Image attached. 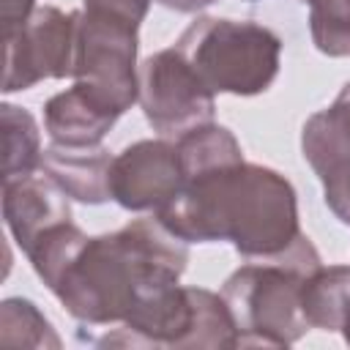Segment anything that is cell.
<instances>
[{"label": "cell", "instance_id": "cell-1", "mask_svg": "<svg viewBox=\"0 0 350 350\" xmlns=\"http://www.w3.org/2000/svg\"><path fill=\"white\" fill-rule=\"evenodd\" d=\"M153 216L186 243L230 241L246 260L276 257L301 235L293 183L249 161L186 180Z\"/></svg>", "mask_w": 350, "mask_h": 350}, {"label": "cell", "instance_id": "cell-2", "mask_svg": "<svg viewBox=\"0 0 350 350\" xmlns=\"http://www.w3.org/2000/svg\"><path fill=\"white\" fill-rule=\"evenodd\" d=\"M189 243L156 216L93 235L49 290L66 312L88 325L123 323L134 301L153 287L180 282Z\"/></svg>", "mask_w": 350, "mask_h": 350}, {"label": "cell", "instance_id": "cell-3", "mask_svg": "<svg viewBox=\"0 0 350 350\" xmlns=\"http://www.w3.org/2000/svg\"><path fill=\"white\" fill-rule=\"evenodd\" d=\"M323 265L314 243L301 232L298 241L268 260H249L221 284V298L238 331V347L295 345L309 323L301 309L304 279Z\"/></svg>", "mask_w": 350, "mask_h": 350}, {"label": "cell", "instance_id": "cell-4", "mask_svg": "<svg viewBox=\"0 0 350 350\" xmlns=\"http://www.w3.org/2000/svg\"><path fill=\"white\" fill-rule=\"evenodd\" d=\"M197 77L213 93H265L282 66V38L260 22L197 16L175 41Z\"/></svg>", "mask_w": 350, "mask_h": 350}, {"label": "cell", "instance_id": "cell-5", "mask_svg": "<svg viewBox=\"0 0 350 350\" xmlns=\"http://www.w3.org/2000/svg\"><path fill=\"white\" fill-rule=\"evenodd\" d=\"M137 25L79 11L77 16V49H74V82L82 85L101 104L123 115L139 98V66H137Z\"/></svg>", "mask_w": 350, "mask_h": 350}, {"label": "cell", "instance_id": "cell-6", "mask_svg": "<svg viewBox=\"0 0 350 350\" xmlns=\"http://www.w3.org/2000/svg\"><path fill=\"white\" fill-rule=\"evenodd\" d=\"M216 93L205 88L189 60L175 49L153 52L139 66V107L153 131L180 137L197 126L213 123Z\"/></svg>", "mask_w": 350, "mask_h": 350}, {"label": "cell", "instance_id": "cell-7", "mask_svg": "<svg viewBox=\"0 0 350 350\" xmlns=\"http://www.w3.org/2000/svg\"><path fill=\"white\" fill-rule=\"evenodd\" d=\"M77 16L79 11L38 5L25 25L3 36V93L74 74Z\"/></svg>", "mask_w": 350, "mask_h": 350}, {"label": "cell", "instance_id": "cell-8", "mask_svg": "<svg viewBox=\"0 0 350 350\" xmlns=\"http://www.w3.org/2000/svg\"><path fill=\"white\" fill-rule=\"evenodd\" d=\"M301 150L323 183L325 205L350 227V82L331 107L309 115L301 131Z\"/></svg>", "mask_w": 350, "mask_h": 350}, {"label": "cell", "instance_id": "cell-9", "mask_svg": "<svg viewBox=\"0 0 350 350\" xmlns=\"http://www.w3.org/2000/svg\"><path fill=\"white\" fill-rule=\"evenodd\" d=\"M183 189L178 148L170 139H139L112 159L109 191L126 211H159Z\"/></svg>", "mask_w": 350, "mask_h": 350}, {"label": "cell", "instance_id": "cell-10", "mask_svg": "<svg viewBox=\"0 0 350 350\" xmlns=\"http://www.w3.org/2000/svg\"><path fill=\"white\" fill-rule=\"evenodd\" d=\"M68 194L41 170L3 183V219L16 246L27 254L36 241L55 224L71 221Z\"/></svg>", "mask_w": 350, "mask_h": 350}, {"label": "cell", "instance_id": "cell-11", "mask_svg": "<svg viewBox=\"0 0 350 350\" xmlns=\"http://www.w3.org/2000/svg\"><path fill=\"white\" fill-rule=\"evenodd\" d=\"M120 115L90 96L82 85H71L44 104V129L52 145L93 148L98 145Z\"/></svg>", "mask_w": 350, "mask_h": 350}, {"label": "cell", "instance_id": "cell-12", "mask_svg": "<svg viewBox=\"0 0 350 350\" xmlns=\"http://www.w3.org/2000/svg\"><path fill=\"white\" fill-rule=\"evenodd\" d=\"M112 159L107 148H63L52 145L41 156V172L55 180L71 200L85 205H101L112 200L109 170Z\"/></svg>", "mask_w": 350, "mask_h": 350}, {"label": "cell", "instance_id": "cell-13", "mask_svg": "<svg viewBox=\"0 0 350 350\" xmlns=\"http://www.w3.org/2000/svg\"><path fill=\"white\" fill-rule=\"evenodd\" d=\"M301 309L309 328L342 331L350 320V265H320L304 279Z\"/></svg>", "mask_w": 350, "mask_h": 350}, {"label": "cell", "instance_id": "cell-14", "mask_svg": "<svg viewBox=\"0 0 350 350\" xmlns=\"http://www.w3.org/2000/svg\"><path fill=\"white\" fill-rule=\"evenodd\" d=\"M175 148H178V159L183 170V183L243 161V150L235 134L216 123H205V126H197L180 134L175 139Z\"/></svg>", "mask_w": 350, "mask_h": 350}, {"label": "cell", "instance_id": "cell-15", "mask_svg": "<svg viewBox=\"0 0 350 350\" xmlns=\"http://www.w3.org/2000/svg\"><path fill=\"white\" fill-rule=\"evenodd\" d=\"M3 129V183L27 178L41 170V131L36 118L16 104H0Z\"/></svg>", "mask_w": 350, "mask_h": 350}, {"label": "cell", "instance_id": "cell-16", "mask_svg": "<svg viewBox=\"0 0 350 350\" xmlns=\"http://www.w3.org/2000/svg\"><path fill=\"white\" fill-rule=\"evenodd\" d=\"M0 345L5 347H52L57 350L63 342L55 334L52 323L44 312L27 298H5L0 304Z\"/></svg>", "mask_w": 350, "mask_h": 350}, {"label": "cell", "instance_id": "cell-17", "mask_svg": "<svg viewBox=\"0 0 350 350\" xmlns=\"http://www.w3.org/2000/svg\"><path fill=\"white\" fill-rule=\"evenodd\" d=\"M309 5L312 44L328 57H350V0H301Z\"/></svg>", "mask_w": 350, "mask_h": 350}, {"label": "cell", "instance_id": "cell-18", "mask_svg": "<svg viewBox=\"0 0 350 350\" xmlns=\"http://www.w3.org/2000/svg\"><path fill=\"white\" fill-rule=\"evenodd\" d=\"M153 0H82L85 11H96V14H107L123 22H131L139 27V22L145 19L148 8Z\"/></svg>", "mask_w": 350, "mask_h": 350}, {"label": "cell", "instance_id": "cell-19", "mask_svg": "<svg viewBox=\"0 0 350 350\" xmlns=\"http://www.w3.org/2000/svg\"><path fill=\"white\" fill-rule=\"evenodd\" d=\"M36 8H38L36 0H0V27H3V36L16 30L19 25H25Z\"/></svg>", "mask_w": 350, "mask_h": 350}, {"label": "cell", "instance_id": "cell-20", "mask_svg": "<svg viewBox=\"0 0 350 350\" xmlns=\"http://www.w3.org/2000/svg\"><path fill=\"white\" fill-rule=\"evenodd\" d=\"M156 3L170 8V11H178V14H194V11H202V8L213 5L216 0H156Z\"/></svg>", "mask_w": 350, "mask_h": 350}, {"label": "cell", "instance_id": "cell-21", "mask_svg": "<svg viewBox=\"0 0 350 350\" xmlns=\"http://www.w3.org/2000/svg\"><path fill=\"white\" fill-rule=\"evenodd\" d=\"M342 336H345V342H347V345H350V320H347V325H345V328H342Z\"/></svg>", "mask_w": 350, "mask_h": 350}]
</instances>
